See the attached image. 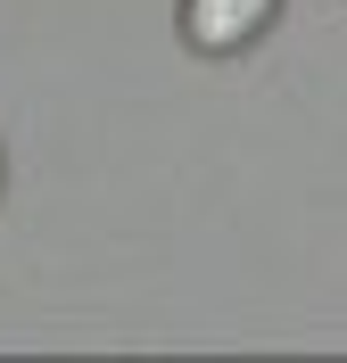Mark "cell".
<instances>
[{
    "instance_id": "obj_1",
    "label": "cell",
    "mask_w": 347,
    "mask_h": 363,
    "mask_svg": "<svg viewBox=\"0 0 347 363\" xmlns=\"http://www.w3.org/2000/svg\"><path fill=\"white\" fill-rule=\"evenodd\" d=\"M273 9L281 0H182V42L199 58H231L273 25Z\"/></svg>"
}]
</instances>
